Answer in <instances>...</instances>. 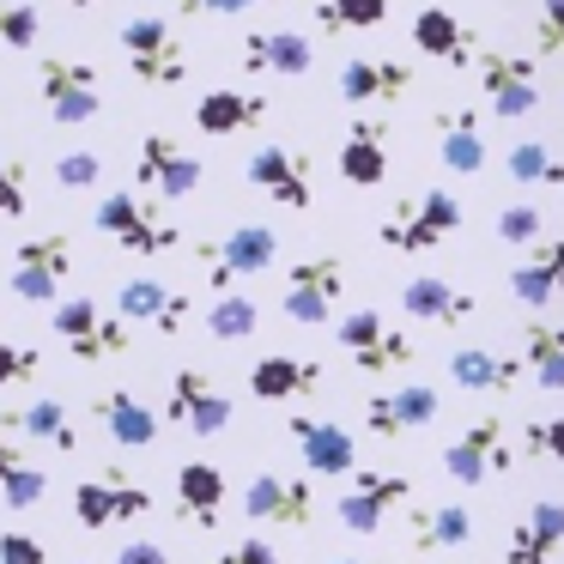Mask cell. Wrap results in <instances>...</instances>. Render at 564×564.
Masks as SVG:
<instances>
[{
	"label": "cell",
	"mask_w": 564,
	"mask_h": 564,
	"mask_svg": "<svg viewBox=\"0 0 564 564\" xmlns=\"http://www.w3.org/2000/svg\"><path fill=\"white\" fill-rule=\"evenodd\" d=\"M195 256H200L213 297H225V292H237V280H256V273H268L280 261V231L273 225H231L225 237L200 243Z\"/></svg>",
	"instance_id": "obj_6"
},
{
	"label": "cell",
	"mask_w": 564,
	"mask_h": 564,
	"mask_svg": "<svg viewBox=\"0 0 564 564\" xmlns=\"http://www.w3.org/2000/svg\"><path fill=\"white\" fill-rule=\"evenodd\" d=\"M74 564H86V558H74Z\"/></svg>",
	"instance_id": "obj_54"
},
{
	"label": "cell",
	"mask_w": 564,
	"mask_h": 564,
	"mask_svg": "<svg viewBox=\"0 0 564 564\" xmlns=\"http://www.w3.org/2000/svg\"><path fill=\"white\" fill-rule=\"evenodd\" d=\"M474 540L467 503H406V552H455Z\"/></svg>",
	"instance_id": "obj_31"
},
{
	"label": "cell",
	"mask_w": 564,
	"mask_h": 564,
	"mask_svg": "<svg viewBox=\"0 0 564 564\" xmlns=\"http://www.w3.org/2000/svg\"><path fill=\"white\" fill-rule=\"evenodd\" d=\"M564 552V503L534 498L503 534V564H552Z\"/></svg>",
	"instance_id": "obj_23"
},
{
	"label": "cell",
	"mask_w": 564,
	"mask_h": 564,
	"mask_svg": "<svg viewBox=\"0 0 564 564\" xmlns=\"http://www.w3.org/2000/svg\"><path fill=\"white\" fill-rule=\"evenodd\" d=\"M522 455L528 462H558L564 467V413L534 419V425L522 431Z\"/></svg>",
	"instance_id": "obj_44"
},
{
	"label": "cell",
	"mask_w": 564,
	"mask_h": 564,
	"mask_svg": "<svg viewBox=\"0 0 564 564\" xmlns=\"http://www.w3.org/2000/svg\"><path fill=\"white\" fill-rule=\"evenodd\" d=\"M510 467H516V449H510L503 413H479L474 425L443 449V474H449L455 486H486V479L510 474Z\"/></svg>",
	"instance_id": "obj_11"
},
{
	"label": "cell",
	"mask_w": 564,
	"mask_h": 564,
	"mask_svg": "<svg viewBox=\"0 0 564 564\" xmlns=\"http://www.w3.org/2000/svg\"><path fill=\"white\" fill-rule=\"evenodd\" d=\"M43 37V19L31 0H0V55H19V50H37Z\"/></svg>",
	"instance_id": "obj_42"
},
{
	"label": "cell",
	"mask_w": 564,
	"mask_h": 564,
	"mask_svg": "<svg viewBox=\"0 0 564 564\" xmlns=\"http://www.w3.org/2000/svg\"><path fill=\"white\" fill-rule=\"evenodd\" d=\"M268 110H273V104L261 98V91L213 86L207 98L195 104V128H200V134H213V140H225V134H249V128L268 122Z\"/></svg>",
	"instance_id": "obj_32"
},
{
	"label": "cell",
	"mask_w": 564,
	"mask_h": 564,
	"mask_svg": "<svg viewBox=\"0 0 564 564\" xmlns=\"http://www.w3.org/2000/svg\"><path fill=\"white\" fill-rule=\"evenodd\" d=\"M498 243H510V249H534V243H546V213L534 207V200H510V207H498Z\"/></svg>",
	"instance_id": "obj_41"
},
{
	"label": "cell",
	"mask_w": 564,
	"mask_h": 564,
	"mask_svg": "<svg viewBox=\"0 0 564 564\" xmlns=\"http://www.w3.org/2000/svg\"><path fill=\"white\" fill-rule=\"evenodd\" d=\"M147 510H152V491L140 479H128L122 467H104L98 479H79L74 486V522L79 528H116V522H134Z\"/></svg>",
	"instance_id": "obj_17"
},
{
	"label": "cell",
	"mask_w": 564,
	"mask_h": 564,
	"mask_svg": "<svg viewBox=\"0 0 564 564\" xmlns=\"http://www.w3.org/2000/svg\"><path fill=\"white\" fill-rule=\"evenodd\" d=\"M55 183L62 188H98L104 183V159L98 152H62V159H55Z\"/></svg>",
	"instance_id": "obj_45"
},
{
	"label": "cell",
	"mask_w": 564,
	"mask_h": 564,
	"mask_svg": "<svg viewBox=\"0 0 564 564\" xmlns=\"http://www.w3.org/2000/svg\"><path fill=\"white\" fill-rule=\"evenodd\" d=\"M243 516L261 528H310L316 522V486L304 474H256L243 486Z\"/></svg>",
	"instance_id": "obj_18"
},
{
	"label": "cell",
	"mask_w": 564,
	"mask_h": 564,
	"mask_svg": "<svg viewBox=\"0 0 564 564\" xmlns=\"http://www.w3.org/2000/svg\"><path fill=\"white\" fill-rule=\"evenodd\" d=\"M116 564H176V558L159 540H128V546H116Z\"/></svg>",
	"instance_id": "obj_51"
},
{
	"label": "cell",
	"mask_w": 564,
	"mask_h": 564,
	"mask_svg": "<svg viewBox=\"0 0 564 564\" xmlns=\"http://www.w3.org/2000/svg\"><path fill=\"white\" fill-rule=\"evenodd\" d=\"M479 74V104L498 122H522L540 110V55H516V50H479L474 62Z\"/></svg>",
	"instance_id": "obj_7"
},
{
	"label": "cell",
	"mask_w": 564,
	"mask_h": 564,
	"mask_svg": "<svg viewBox=\"0 0 564 564\" xmlns=\"http://www.w3.org/2000/svg\"><path fill=\"white\" fill-rule=\"evenodd\" d=\"M225 498H231V479H225L219 462H183L176 467V522L188 528H219Z\"/></svg>",
	"instance_id": "obj_25"
},
{
	"label": "cell",
	"mask_w": 564,
	"mask_h": 564,
	"mask_svg": "<svg viewBox=\"0 0 564 564\" xmlns=\"http://www.w3.org/2000/svg\"><path fill=\"white\" fill-rule=\"evenodd\" d=\"M522 365H528L534 389L564 394V322H552V316L522 322Z\"/></svg>",
	"instance_id": "obj_36"
},
{
	"label": "cell",
	"mask_w": 564,
	"mask_h": 564,
	"mask_svg": "<svg viewBox=\"0 0 564 564\" xmlns=\"http://www.w3.org/2000/svg\"><path fill=\"white\" fill-rule=\"evenodd\" d=\"M413 50L431 55V62H443V67H474L479 62L474 25L455 19L449 7H419L413 13Z\"/></svg>",
	"instance_id": "obj_29"
},
{
	"label": "cell",
	"mask_w": 564,
	"mask_h": 564,
	"mask_svg": "<svg viewBox=\"0 0 564 564\" xmlns=\"http://www.w3.org/2000/svg\"><path fill=\"white\" fill-rule=\"evenodd\" d=\"M256 7H280V0H176L183 19H231V13H256Z\"/></svg>",
	"instance_id": "obj_50"
},
{
	"label": "cell",
	"mask_w": 564,
	"mask_h": 564,
	"mask_svg": "<svg viewBox=\"0 0 564 564\" xmlns=\"http://www.w3.org/2000/svg\"><path fill=\"white\" fill-rule=\"evenodd\" d=\"M31 213V171L25 159L0 152V219H25Z\"/></svg>",
	"instance_id": "obj_43"
},
{
	"label": "cell",
	"mask_w": 564,
	"mask_h": 564,
	"mask_svg": "<svg viewBox=\"0 0 564 564\" xmlns=\"http://www.w3.org/2000/svg\"><path fill=\"white\" fill-rule=\"evenodd\" d=\"M74 280V237L43 231L25 237L13 256V297L19 304H62V285Z\"/></svg>",
	"instance_id": "obj_12"
},
{
	"label": "cell",
	"mask_w": 564,
	"mask_h": 564,
	"mask_svg": "<svg viewBox=\"0 0 564 564\" xmlns=\"http://www.w3.org/2000/svg\"><path fill=\"white\" fill-rule=\"evenodd\" d=\"M413 91V67L394 55H352L340 67V98L346 104H401Z\"/></svg>",
	"instance_id": "obj_30"
},
{
	"label": "cell",
	"mask_w": 564,
	"mask_h": 564,
	"mask_svg": "<svg viewBox=\"0 0 564 564\" xmlns=\"http://www.w3.org/2000/svg\"><path fill=\"white\" fill-rule=\"evenodd\" d=\"M534 55H546V62L564 55V0H546L534 13Z\"/></svg>",
	"instance_id": "obj_47"
},
{
	"label": "cell",
	"mask_w": 564,
	"mask_h": 564,
	"mask_svg": "<svg viewBox=\"0 0 564 564\" xmlns=\"http://www.w3.org/2000/svg\"><path fill=\"white\" fill-rule=\"evenodd\" d=\"M322 389V365L316 358H292V352H268L249 365V394L256 401H310Z\"/></svg>",
	"instance_id": "obj_35"
},
{
	"label": "cell",
	"mask_w": 564,
	"mask_h": 564,
	"mask_svg": "<svg viewBox=\"0 0 564 564\" xmlns=\"http://www.w3.org/2000/svg\"><path fill=\"white\" fill-rule=\"evenodd\" d=\"M91 225H98L116 249H128V256H171V249H183V231H176L140 188H110V195L98 200V213H91Z\"/></svg>",
	"instance_id": "obj_2"
},
{
	"label": "cell",
	"mask_w": 564,
	"mask_h": 564,
	"mask_svg": "<svg viewBox=\"0 0 564 564\" xmlns=\"http://www.w3.org/2000/svg\"><path fill=\"white\" fill-rule=\"evenodd\" d=\"M104 79L91 62H79V55H43L37 62V104L50 110L55 128H86L104 116Z\"/></svg>",
	"instance_id": "obj_4"
},
{
	"label": "cell",
	"mask_w": 564,
	"mask_h": 564,
	"mask_svg": "<svg viewBox=\"0 0 564 564\" xmlns=\"http://www.w3.org/2000/svg\"><path fill=\"white\" fill-rule=\"evenodd\" d=\"M164 419H171L176 431H188V437H225L231 431V401H225V389L207 377V370L183 365L171 370V401H164Z\"/></svg>",
	"instance_id": "obj_14"
},
{
	"label": "cell",
	"mask_w": 564,
	"mask_h": 564,
	"mask_svg": "<svg viewBox=\"0 0 564 564\" xmlns=\"http://www.w3.org/2000/svg\"><path fill=\"white\" fill-rule=\"evenodd\" d=\"M50 322H55V340H62L79 365H104V358L134 352V328H128L116 310H104L98 297H62Z\"/></svg>",
	"instance_id": "obj_5"
},
{
	"label": "cell",
	"mask_w": 564,
	"mask_h": 564,
	"mask_svg": "<svg viewBox=\"0 0 564 564\" xmlns=\"http://www.w3.org/2000/svg\"><path fill=\"white\" fill-rule=\"evenodd\" d=\"M91 419H98V431L116 449H152V443H159V425H164L134 389H104L98 401H91Z\"/></svg>",
	"instance_id": "obj_26"
},
{
	"label": "cell",
	"mask_w": 564,
	"mask_h": 564,
	"mask_svg": "<svg viewBox=\"0 0 564 564\" xmlns=\"http://www.w3.org/2000/svg\"><path fill=\"white\" fill-rule=\"evenodd\" d=\"M116 316L128 322V328H152V334H183L188 328V316H195V304H188L176 285H164V280H122V292H116Z\"/></svg>",
	"instance_id": "obj_21"
},
{
	"label": "cell",
	"mask_w": 564,
	"mask_h": 564,
	"mask_svg": "<svg viewBox=\"0 0 564 564\" xmlns=\"http://www.w3.org/2000/svg\"><path fill=\"white\" fill-rule=\"evenodd\" d=\"M522 377H528L522 352H498V346H462V352H449V389L479 394V401H510L522 389Z\"/></svg>",
	"instance_id": "obj_20"
},
{
	"label": "cell",
	"mask_w": 564,
	"mask_h": 564,
	"mask_svg": "<svg viewBox=\"0 0 564 564\" xmlns=\"http://www.w3.org/2000/svg\"><path fill=\"white\" fill-rule=\"evenodd\" d=\"M285 437L297 443L304 455V474L316 479H352L358 474V443L340 419H322V413H292L285 419Z\"/></svg>",
	"instance_id": "obj_16"
},
{
	"label": "cell",
	"mask_w": 564,
	"mask_h": 564,
	"mask_svg": "<svg viewBox=\"0 0 564 564\" xmlns=\"http://www.w3.org/2000/svg\"><path fill=\"white\" fill-rule=\"evenodd\" d=\"M503 176L522 183V188H564V152L552 147V140L528 134V140H516V147L503 152Z\"/></svg>",
	"instance_id": "obj_38"
},
{
	"label": "cell",
	"mask_w": 564,
	"mask_h": 564,
	"mask_svg": "<svg viewBox=\"0 0 564 564\" xmlns=\"http://www.w3.org/2000/svg\"><path fill=\"white\" fill-rule=\"evenodd\" d=\"M0 564H50V546L37 534H25V528H7L0 534Z\"/></svg>",
	"instance_id": "obj_49"
},
{
	"label": "cell",
	"mask_w": 564,
	"mask_h": 564,
	"mask_svg": "<svg viewBox=\"0 0 564 564\" xmlns=\"http://www.w3.org/2000/svg\"><path fill=\"white\" fill-rule=\"evenodd\" d=\"M43 498H50V474L13 437H0V503L7 510H37Z\"/></svg>",
	"instance_id": "obj_37"
},
{
	"label": "cell",
	"mask_w": 564,
	"mask_h": 564,
	"mask_svg": "<svg viewBox=\"0 0 564 564\" xmlns=\"http://www.w3.org/2000/svg\"><path fill=\"white\" fill-rule=\"evenodd\" d=\"M401 310L413 322H437V328H462V322H474L479 297L467 292V285L443 280V273H413V280L401 285Z\"/></svg>",
	"instance_id": "obj_24"
},
{
	"label": "cell",
	"mask_w": 564,
	"mask_h": 564,
	"mask_svg": "<svg viewBox=\"0 0 564 564\" xmlns=\"http://www.w3.org/2000/svg\"><path fill=\"white\" fill-rule=\"evenodd\" d=\"M334 340H340V352L352 358L365 377H389V370H406L419 358V346L406 340L401 328H389L382 310H352V316H340L334 322Z\"/></svg>",
	"instance_id": "obj_10"
},
{
	"label": "cell",
	"mask_w": 564,
	"mask_h": 564,
	"mask_svg": "<svg viewBox=\"0 0 564 564\" xmlns=\"http://www.w3.org/2000/svg\"><path fill=\"white\" fill-rule=\"evenodd\" d=\"M510 297L528 304V316H540L546 304H558L564 297V237H546V243H534L522 261H516L510 268Z\"/></svg>",
	"instance_id": "obj_28"
},
{
	"label": "cell",
	"mask_w": 564,
	"mask_h": 564,
	"mask_svg": "<svg viewBox=\"0 0 564 564\" xmlns=\"http://www.w3.org/2000/svg\"><path fill=\"white\" fill-rule=\"evenodd\" d=\"M437 413H443V394L431 389V382H406V389H377V394H365V431H370L377 443L413 437V431H425Z\"/></svg>",
	"instance_id": "obj_19"
},
{
	"label": "cell",
	"mask_w": 564,
	"mask_h": 564,
	"mask_svg": "<svg viewBox=\"0 0 564 564\" xmlns=\"http://www.w3.org/2000/svg\"><path fill=\"white\" fill-rule=\"evenodd\" d=\"M43 370V352L37 346H19V340H0V389H19Z\"/></svg>",
	"instance_id": "obj_46"
},
{
	"label": "cell",
	"mask_w": 564,
	"mask_h": 564,
	"mask_svg": "<svg viewBox=\"0 0 564 564\" xmlns=\"http://www.w3.org/2000/svg\"><path fill=\"white\" fill-rule=\"evenodd\" d=\"M340 297H346V256L322 249V256L292 261L280 310H285V322H297V328H328L334 310H340Z\"/></svg>",
	"instance_id": "obj_8"
},
{
	"label": "cell",
	"mask_w": 564,
	"mask_h": 564,
	"mask_svg": "<svg viewBox=\"0 0 564 564\" xmlns=\"http://www.w3.org/2000/svg\"><path fill=\"white\" fill-rule=\"evenodd\" d=\"M462 200L449 195V188H425V195L401 200V207L389 213V219L377 225V243L394 249V256H431V249H443L455 231H462Z\"/></svg>",
	"instance_id": "obj_1"
},
{
	"label": "cell",
	"mask_w": 564,
	"mask_h": 564,
	"mask_svg": "<svg viewBox=\"0 0 564 564\" xmlns=\"http://www.w3.org/2000/svg\"><path fill=\"white\" fill-rule=\"evenodd\" d=\"M116 43H122V62H128V74H134L140 86L171 91V86L188 79V50H183V37L171 31V19L140 13V19H128V25L116 31Z\"/></svg>",
	"instance_id": "obj_3"
},
{
	"label": "cell",
	"mask_w": 564,
	"mask_h": 564,
	"mask_svg": "<svg viewBox=\"0 0 564 564\" xmlns=\"http://www.w3.org/2000/svg\"><path fill=\"white\" fill-rule=\"evenodd\" d=\"M437 159H443V171H455V176H479L486 171V159H491V147H486V116L479 110H467V104H455V110H437Z\"/></svg>",
	"instance_id": "obj_27"
},
{
	"label": "cell",
	"mask_w": 564,
	"mask_h": 564,
	"mask_svg": "<svg viewBox=\"0 0 564 564\" xmlns=\"http://www.w3.org/2000/svg\"><path fill=\"white\" fill-rule=\"evenodd\" d=\"M419 491L406 474H394V467H358L352 486L334 498V516H340V528H352V534H382L389 528L394 510H406Z\"/></svg>",
	"instance_id": "obj_9"
},
{
	"label": "cell",
	"mask_w": 564,
	"mask_h": 564,
	"mask_svg": "<svg viewBox=\"0 0 564 564\" xmlns=\"http://www.w3.org/2000/svg\"><path fill=\"white\" fill-rule=\"evenodd\" d=\"M207 564H280V546H273V540H261V534H249V540H231V546H219Z\"/></svg>",
	"instance_id": "obj_48"
},
{
	"label": "cell",
	"mask_w": 564,
	"mask_h": 564,
	"mask_svg": "<svg viewBox=\"0 0 564 564\" xmlns=\"http://www.w3.org/2000/svg\"><path fill=\"white\" fill-rule=\"evenodd\" d=\"M256 328H261L256 297L225 292V297H213V304H207V334H213V340H249Z\"/></svg>",
	"instance_id": "obj_40"
},
{
	"label": "cell",
	"mask_w": 564,
	"mask_h": 564,
	"mask_svg": "<svg viewBox=\"0 0 564 564\" xmlns=\"http://www.w3.org/2000/svg\"><path fill=\"white\" fill-rule=\"evenodd\" d=\"M382 19H389V0H316V31H328V37L377 31Z\"/></svg>",
	"instance_id": "obj_39"
},
{
	"label": "cell",
	"mask_w": 564,
	"mask_h": 564,
	"mask_svg": "<svg viewBox=\"0 0 564 564\" xmlns=\"http://www.w3.org/2000/svg\"><path fill=\"white\" fill-rule=\"evenodd\" d=\"M237 67L243 74H261V79H304L316 67V50H310L304 31H249L237 43Z\"/></svg>",
	"instance_id": "obj_22"
},
{
	"label": "cell",
	"mask_w": 564,
	"mask_h": 564,
	"mask_svg": "<svg viewBox=\"0 0 564 564\" xmlns=\"http://www.w3.org/2000/svg\"><path fill=\"white\" fill-rule=\"evenodd\" d=\"M340 183L352 188H382L389 183V122H377V116H365V122H352V134L340 140Z\"/></svg>",
	"instance_id": "obj_33"
},
{
	"label": "cell",
	"mask_w": 564,
	"mask_h": 564,
	"mask_svg": "<svg viewBox=\"0 0 564 564\" xmlns=\"http://www.w3.org/2000/svg\"><path fill=\"white\" fill-rule=\"evenodd\" d=\"M200 176H207V164H200L183 140H171V134H147V140H140L134 188L147 200H188L200 188Z\"/></svg>",
	"instance_id": "obj_13"
},
{
	"label": "cell",
	"mask_w": 564,
	"mask_h": 564,
	"mask_svg": "<svg viewBox=\"0 0 564 564\" xmlns=\"http://www.w3.org/2000/svg\"><path fill=\"white\" fill-rule=\"evenodd\" d=\"M328 564H358V558H328Z\"/></svg>",
	"instance_id": "obj_53"
},
{
	"label": "cell",
	"mask_w": 564,
	"mask_h": 564,
	"mask_svg": "<svg viewBox=\"0 0 564 564\" xmlns=\"http://www.w3.org/2000/svg\"><path fill=\"white\" fill-rule=\"evenodd\" d=\"M0 425L19 431V437L43 443V449H79V431H74V413H67V401H55V394H43V401H13L0 406Z\"/></svg>",
	"instance_id": "obj_34"
},
{
	"label": "cell",
	"mask_w": 564,
	"mask_h": 564,
	"mask_svg": "<svg viewBox=\"0 0 564 564\" xmlns=\"http://www.w3.org/2000/svg\"><path fill=\"white\" fill-rule=\"evenodd\" d=\"M62 7H98V0H62Z\"/></svg>",
	"instance_id": "obj_52"
},
{
	"label": "cell",
	"mask_w": 564,
	"mask_h": 564,
	"mask_svg": "<svg viewBox=\"0 0 564 564\" xmlns=\"http://www.w3.org/2000/svg\"><path fill=\"white\" fill-rule=\"evenodd\" d=\"M249 188H261V195L273 200V207L285 213H310L316 207V183H310V159L297 147H280V140H268V147L249 152L243 164Z\"/></svg>",
	"instance_id": "obj_15"
}]
</instances>
